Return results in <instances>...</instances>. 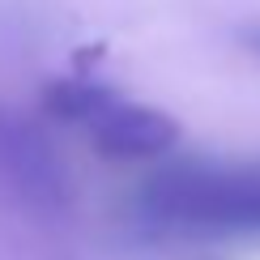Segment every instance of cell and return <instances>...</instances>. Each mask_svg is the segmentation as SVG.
I'll use <instances>...</instances> for the list:
<instances>
[{
	"mask_svg": "<svg viewBox=\"0 0 260 260\" xmlns=\"http://www.w3.org/2000/svg\"><path fill=\"white\" fill-rule=\"evenodd\" d=\"M243 43H247V51H256V56H260V26L243 30Z\"/></svg>",
	"mask_w": 260,
	"mask_h": 260,
	"instance_id": "cell-4",
	"label": "cell"
},
{
	"mask_svg": "<svg viewBox=\"0 0 260 260\" xmlns=\"http://www.w3.org/2000/svg\"><path fill=\"white\" fill-rule=\"evenodd\" d=\"M111 103H120V94L94 77H64V81H51L43 90V111L64 120V124H85V128L99 120Z\"/></svg>",
	"mask_w": 260,
	"mask_h": 260,
	"instance_id": "cell-3",
	"label": "cell"
},
{
	"mask_svg": "<svg viewBox=\"0 0 260 260\" xmlns=\"http://www.w3.org/2000/svg\"><path fill=\"white\" fill-rule=\"evenodd\" d=\"M145 226L179 235H260V162H179L145 179Z\"/></svg>",
	"mask_w": 260,
	"mask_h": 260,
	"instance_id": "cell-1",
	"label": "cell"
},
{
	"mask_svg": "<svg viewBox=\"0 0 260 260\" xmlns=\"http://www.w3.org/2000/svg\"><path fill=\"white\" fill-rule=\"evenodd\" d=\"M90 141L103 158L115 162H141V158H158L179 141V124L171 120L162 107L145 103H111L99 120L90 124Z\"/></svg>",
	"mask_w": 260,
	"mask_h": 260,
	"instance_id": "cell-2",
	"label": "cell"
}]
</instances>
